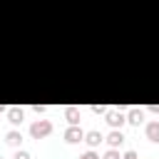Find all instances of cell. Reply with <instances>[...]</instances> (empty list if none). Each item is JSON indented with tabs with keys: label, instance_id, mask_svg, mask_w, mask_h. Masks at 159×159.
Segmentation results:
<instances>
[{
	"label": "cell",
	"instance_id": "5b68a950",
	"mask_svg": "<svg viewBox=\"0 0 159 159\" xmlns=\"http://www.w3.org/2000/svg\"><path fill=\"white\" fill-rule=\"evenodd\" d=\"M22 119H25L22 107H10V109H7V122H10V124H15V127H17Z\"/></svg>",
	"mask_w": 159,
	"mask_h": 159
},
{
	"label": "cell",
	"instance_id": "8992f818",
	"mask_svg": "<svg viewBox=\"0 0 159 159\" xmlns=\"http://www.w3.org/2000/svg\"><path fill=\"white\" fill-rule=\"evenodd\" d=\"M107 144H109L112 149H117V147H122V144H124V134H122L119 129H112V132L107 134Z\"/></svg>",
	"mask_w": 159,
	"mask_h": 159
},
{
	"label": "cell",
	"instance_id": "8fae6325",
	"mask_svg": "<svg viewBox=\"0 0 159 159\" xmlns=\"http://www.w3.org/2000/svg\"><path fill=\"white\" fill-rule=\"evenodd\" d=\"M102 159H122V157H119V152H117V149H109V152H107Z\"/></svg>",
	"mask_w": 159,
	"mask_h": 159
},
{
	"label": "cell",
	"instance_id": "d6986e66",
	"mask_svg": "<svg viewBox=\"0 0 159 159\" xmlns=\"http://www.w3.org/2000/svg\"><path fill=\"white\" fill-rule=\"evenodd\" d=\"M0 159H2V157H0Z\"/></svg>",
	"mask_w": 159,
	"mask_h": 159
},
{
	"label": "cell",
	"instance_id": "7a4b0ae2",
	"mask_svg": "<svg viewBox=\"0 0 159 159\" xmlns=\"http://www.w3.org/2000/svg\"><path fill=\"white\" fill-rule=\"evenodd\" d=\"M104 119L109 122V127H112V129H117V127H122V124L127 122V117H124L119 109H107V112H104Z\"/></svg>",
	"mask_w": 159,
	"mask_h": 159
},
{
	"label": "cell",
	"instance_id": "277c9868",
	"mask_svg": "<svg viewBox=\"0 0 159 159\" xmlns=\"http://www.w3.org/2000/svg\"><path fill=\"white\" fill-rule=\"evenodd\" d=\"M127 122H129V124H134V127H139V124L144 122V109H139V107H132V109L127 112Z\"/></svg>",
	"mask_w": 159,
	"mask_h": 159
},
{
	"label": "cell",
	"instance_id": "e0dca14e",
	"mask_svg": "<svg viewBox=\"0 0 159 159\" xmlns=\"http://www.w3.org/2000/svg\"><path fill=\"white\" fill-rule=\"evenodd\" d=\"M149 112H154V114H159V104H152V107H149Z\"/></svg>",
	"mask_w": 159,
	"mask_h": 159
},
{
	"label": "cell",
	"instance_id": "52a82bcc",
	"mask_svg": "<svg viewBox=\"0 0 159 159\" xmlns=\"http://www.w3.org/2000/svg\"><path fill=\"white\" fill-rule=\"evenodd\" d=\"M144 132H147V139H149V142L159 144V122H149Z\"/></svg>",
	"mask_w": 159,
	"mask_h": 159
},
{
	"label": "cell",
	"instance_id": "ba28073f",
	"mask_svg": "<svg viewBox=\"0 0 159 159\" xmlns=\"http://www.w3.org/2000/svg\"><path fill=\"white\" fill-rule=\"evenodd\" d=\"M102 139H104V137H102V134H99L97 129H92V132H84V142H87L89 147H97V144H99Z\"/></svg>",
	"mask_w": 159,
	"mask_h": 159
},
{
	"label": "cell",
	"instance_id": "5bb4252c",
	"mask_svg": "<svg viewBox=\"0 0 159 159\" xmlns=\"http://www.w3.org/2000/svg\"><path fill=\"white\" fill-rule=\"evenodd\" d=\"M122 159H139V157H137V152H132V149H129V152H124V157H122Z\"/></svg>",
	"mask_w": 159,
	"mask_h": 159
},
{
	"label": "cell",
	"instance_id": "30bf717a",
	"mask_svg": "<svg viewBox=\"0 0 159 159\" xmlns=\"http://www.w3.org/2000/svg\"><path fill=\"white\" fill-rule=\"evenodd\" d=\"M5 142H7L10 147H17V144L22 142V134H20L17 129H12V132H7V134H5Z\"/></svg>",
	"mask_w": 159,
	"mask_h": 159
},
{
	"label": "cell",
	"instance_id": "4fadbf2b",
	"mask_svg": "<svg viewBox=\"0 0 159 159\" xmlns=\"http://www.w3.org/2000/svg\"><path fill=\"white\" fill-rule=\"evenodd\" d=\"M12 159H30V154H27V152H22V149H20V152H15V157H12Z\"/></svg>",
	"mask_w": 159,
	"mask_h": 159
},
{
	"label": "cell",
	"instance_id": "2e32d148",
	"mask_svg": "<svg viewBox=\"0 0 159 159\" xmlns=\"http://www.w3.org/2000/svg\"><path fill=\"white\" fill-rule=\"evenodd\" d=\"M92 112H97V114H104V112H107V107H99V104H94V107H92Z\"/></svg>",
	"mask_w": 159,
	"mask_h": 159
},
{
	"label": "cell",
	"instance_id": "7c38bea8",
	"mask_svg": "<svg viewBox=\"0 0 159 159\" xmlns=\"http://www.w3.org/2000/svg\"><path fill=\"white\" fill-rule=\"evenodd\" d=\"M80 159H99V154H97V152H84Z\"/></svg>",
	"mask_w": 159,
	"mask_h": 159
},
{
	"label": "cell",
	"instance_id": "9c48e42d",
	"mask_svg": "<svg viewBox=\"0 0 159 159\" xmlns=\"http://www.w3.org/2000/svg\"><path fill=\"white\" fill-rule=\"evenodd\" d=\"M65 119H67L70 124H77V122H80V109H77V107H67V109H65Z\"/></svg>",
	"mask_w": 159,
	"mask_h": 159
},
{
	"label": "cell",
	"instance_id": "3957f363",
	"mask_svg": "<svg viewBox=\"0 0 159 159\" xmlns=\"http://www.w3.org/2000/svg\"><path fill=\"white\" fill-rule=\"evenodd\" d=\"M84 139V132L77 127V124H70L67 129H65V142L67 144H77V142H82Z\"/></svg>",
	"mask_w": 159,
	"mask_h": 159
},
{
	"label": "cell",
	"instance_id": "9a60e30c",
	"mask_svg": "<svg viewBox=\"0 0 159 159\" xmlns=\"http://www.w3.org/2000/svg\"><path fill=\"white\" fill-rule=\"evenodd\" d=\"M32 109H35V112H37V114H42V112H45V109H47V107H45V104H32Z\"/></svg>",
	"mask_w": 159,
	"mask_h": 159
},
{
	"label": "cell",
	"instance_id": "ac0fdd59",
	"mask_svg": "<svg viewBox=\"0 0 159 159\" xmlns=\"http://www.w3.org/2000/svg\"><path fill=\"white\" fill-rule=\"evenodd\" d=\"M2 109H5V107H0V112H2Z\"/></svg>",
	"mask_w": 159,
	"mask_h": 159
},
{
	"label": "cell",
	"instance_id": "6da1fadb",
	"mask_svg": "<svg viewBox=\"0 0 159 159\" xmlns=\"http://www.w3.org/2000/svg\"><path fill=\"white\" fill-rule=\"evenodd\" d=\"M50 132H52V122H47V119H37V122H32V127H30L32 139H42V137H47Z\"/></svg>",
	"mask_w": 159,
	"mask_h": 159
}]
</instances>
